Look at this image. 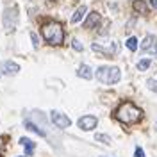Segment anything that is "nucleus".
<instances>
[{
  "instance_id": "obj_2",
  "label": "nucleus",
  "mask_w": 157,
  "mask_h": 157,
  "mask_svg": "<svg viewBox=\"0 0 157 157\" xmlns=\"http://www.w3.org/2000/svg\"><path fill=\"white\" fill-rule=\"evenodd\" d=\"M116 118L121 121V123H137L141 118H143V111L139 107H136L134 104H130V102H123L120 107L116 109Z\"/></svg>"
},
{
  "instance_id": "obj_14",
  "label": "nucleus",
  "mask_w": 157,
  "mask_h": 157,
  "mask_svg": "<svg viewBox=\"0 0 157 157\" xmlns=\"http://www.w3.org/2000/svg\"><path fill=\"white\" fill-rule=\"evenodd\" d=\"M25 127H27V130H32V132H36V134H38V136H41V137L47 136V132H45V130H41V128H39L36 123H30L29 120L25 121Z\"/></svg>"
},
{
  "instance_id": "obj_18",
  "label": "nucleus",
  "mask_w": 157,
  "mask_h": 157,
  "mask_svg": "<svg viewBox=\"0 0 157 157\" xmlns=\"http://www.w3.org/2000/svg\"><path fill=\"white\" fill-rule=\"evenodd\" d=\"M147 86H148V89H152L154 93H157V80H154V78H148V80H147Z\"/></svg>"
},
{
  "instance_id": "obj_10",
  "label": "nucleus",
  "mask_w": 157,
  "mask_h": 157,
  "mask_svg": "<svg viewBox=\"0 0 157 157\" xmlns=\"http://www.w3.org/2000/svg\"><path fill=\"white\" fill-rule=\"evenodd\" d=\"M77 75L80 78H86V80H91L93 78V70L89 68L88 64H80L77 70Z\"/></svg>"
},
{
  "instance_id": "obj_6",
  "label": "nucleus",
  "mask_w": 157,
  "mask_h": 157,
  "mask_svg": "<svg viewBox=\"0 0 157 157\" xmlns=\"http://www.w3.org/2000/svg\"><path fill=\"white\" fill-rule=\"evenodd\" d=\"M139 48H141V52H145V54H155L157 52V38L154 34L145 36V39H143V43H141Z\"/></svg>"
},
{
  "instance_id": "obj_13",
  "label": "nucleus",
  "mask_w": 157,
  "mask_h": 157,
  "mask_svg": "<svg viewBox=\"0 0 157 157\" xmlns=\"http://www.w3.org/2000/svg\"><path fill=\"white\" fill-rule=\"evenodd\" d=\"M132 7H134V11L141 13V14H147V13H148V6H147V2H145V0H134Z\"/></svg>"
},
{
  "instance_id": "obj_16",
  "label": "nucleus",
  "mask_w": 157,
  "mask_h": 157,
  "mask_svg": "<svg viewBox=\"0 0 157 157\" xmlns=\"http://www.w3.org/2000/svg\"><path fill=\"white\" fill-rule=\"evenodd\" d=\"M95 139H97V141H100V143H104V145H111V143H113L111 136H107V134H97V136H95Z\"/></svg>"
},
{
  "instance_id": "obj_7",
  "label": "nucleus",
  "mask_w": 157,
  "mask_h": 157,
  "mask_svg": "<svg viewBox=\"0 0 157 157\" xmlns=\"http://www.w3.org/2000/svg\"><path fill=\"white\" fill-rule=\"evenodd\" d=\"M98 120L97 116H91V114H86V116H80L77 121L78 128H82V130H93V128L97 127Z\"/></svg>"
},
{
  "instance_id": "obj_4",
  "label": "nucleus",
  "mask_w": 157,
  "mask_h": 157,
  "mask_svg": "<svg viewBox=\"0 0 157 157\" xmlns=\"http://www.w3.org/2000/svg\"><path fill=\"white\" fill-rule=\"evenodd\" d=\"M18 25V7L11 6L4 9V29L7 32H13Z\"/></svg>"
},
{
  "instance_id": "obj_17",
  "label": "nucleus",
  "mask_w": 157,
  "mask_h": 157,
  "mask_svg": "<svg viewBox=\"0 0 157 157\" xmlns=\"http://www.w3.org/2000/svg\"><path fill=\"white\" fill-rule=\"evenodd\" d=\"M127 48L132 50V52H136V50H137V39L134 38V36L127 39Z\"/></svg>"
},
{
  "instance_id": "obj_12",
  "label": "nucleus",
  "mask_w": 157,
  "mask_h": 157,
  "mask_svg": "<svg viewBox=\"0 0 157 157\" xmlns=\"http://www.w3.org/2000/svg\"><path fill=\"white\" fill-rule=\"evenodd\" d=\"M20 145L25 147V155H30V154L34 152V148H36V143L30 141V139H27V137H20Z\"/></svg>"
},
{
  "instance_id": "obj_3",
  "label": "nucleus",
  "mask_w": 157,
  "mask_h": 157,
  "mask_svg": "<svg viewBox=\"0 0 157 157\" xmlns=\"http://www.w3.org/2000/svg\"><path fill=\"white\" fill-rule=\"evenodd\" d=\"M97 78L102 84H116L121 78V71L116 66H100L97 70Z\"/></svg>"
},
{
  "instance_id": "obj_22",
  "label": "nucleus",
  "mask_w": 157,
  "mask_h": 157,
  "mask_svg": "<svg viewBox=\"0 0 157 157\" xmlns=\"http://www.w3.org/2000/svg\"><path fill=\"white\" fill-rule=\"evenodd\" d=\"M150 6H152L154 9H157V0H150Z\"/></svg>"
},
{
  "instance_id": "obj_8",
  "label": "nucleus",
  "mask_w": 157,
  "mask_h": 157,
  "mask_svg": "<svg viewBox=\"0 0 157 157\" xmlns=\"http://www.w3.org/2000/svg\"><path fill=\"white\" fill-rule=\"evenodd\" d=\"M20 71V66L16 64V63H13V61H4L2 63V73L4 75H16Z\"/></svg>"
},
{
  "instance_id": "obj_20",
  "label": "nucleus",
  "mask_w": 157,
  "mask_h": 157,
  "mask_svg": "<svg viewBox=\"0 0 157 157\" xmlns=\"http://www.w3.org/2000/svg\"><path fill=\"white\" fill-rule=\"evenodd\" d=\"M30 41H32V45H34L36 48L39 47V38H38V34H36V32H30Z\"/></svg>"
},
{
  "instance_id": "obj_11",
  "label": "nucleus",
  "mask_w": 157,
  "mask_h": 157,
  "mask_svg": "<svg viewBox=\"0 0 157 157\" xmlns=\"http://www.w3.org/2000/svg\"><path fill=\"white\" fill-rule=\"evenodd\" d=\"M86 13H88V7H86V6H78L77 11L73 13V16H71L70 21H71V23H78L80 20L84 18V14H86Z\"/></svg>"
},
{
  "instance_id": "obj_23",
  "label": "nucleus",
  "mask_w": 157,
  "mask_h": 157,
  "mask_svg": "<svg viewBox=\"0 0 157 157\" xmlns=\"http://www.w3.org/2000/svg\"><path fill=\"white\" fill-rule=\"evenodd\" d=\"M18 157H27V155H18Z\"/></svg>"
},
{
  "instance_id": "obj_15",
  "label": "nucleus",
  "mask_w": 157,
  "mask_h": 157,
  "mask_svg": "<svg viewBox=\"0 0 157 157\" xmlns=\"http://www.w3.org/2000/svg\"><path fill=\"white\" fill-rule=\"evenodd\" d=\"M150 64H152L150 59H141V61L137 63V70H139V71H147V70L150 68Z\"/></svg>"
},
{
  "instance_id": "obj_21",
  "label": "nucleus",
  "mask_w": 157,
  "mask_h": 157,
  "mask_svg": "<svg viewBox=\"0 0 157 157\" xmlns=\"http://www.w3.org/2000/svg\"><path fill=\"white\" fill-rule=\"evenodd\" d=\"M134 157H145V152H143V148H136V154H134Z\"/></svg>"
},
{
  "instance_id": "obj_5",
  "label": "nucleus",
  "mask_w": 157,
  "mask_h": 157,
  "mask_svg": "<svg viewBox=\"0 0 157 157\" xmlns=\"http://www.w3.org/2000/svg\"><path fill=\"white\" fill-rule=\"evenodd\" d=\"M50 118H52V123L57 128H68L70 125H71V120H70L66 114L59 113V111H52V113H50Z\"/></svg>"
},
{
  "instance_id": "obj_1",
  "label": "nucleus",
  "mask_w": 157,
  "mask_h": 157,
  "mask_svg": "<svg viewBox=\"0 0 157 157\" xmlns=\"http://www.w3.org/2000/svg\"><path fill=\"white\" fill-rule=\"evenodd\" d=\"M41 34H43L45 41L52 47H57L64 41V30H63V25L59 21H47L41 27Z\"/></svg>"
},
{
  "instance_id": "obj_19",
  "label": "nucleus",
  "mask_w": 157,
  "mask_h": 157,
  "mask_svg": "<svg viewBox=\"0 0 157 157\" xmlns=\"http://www.w3.org/2000/svg\"><path fill=\"white\" fill-rule=\"evenodd\" d=\"M71 47H73V50H77V52H82V50H84L82 43H80L78 39H73V41H71Z\"/></svg>"
},
{
  "instance_id": "obj_9",
  "label": "nucleus",
  "mask_w": 157,
  "mask_h": 157,
  "mask_svg": "<svg viewBox=\"0 0 157 157\" xmlns=\"http://www.w3.org/2000/svg\"><path fill=\"white\" fill-rule=\"evenodd\" d=\"M100 14H98L97 11H93V13H89L88 14V20L84 21V29H95L98 23H100Z\"/></svg>"
}]
</instances>
